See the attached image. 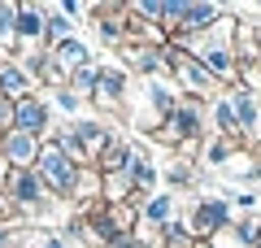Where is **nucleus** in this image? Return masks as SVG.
<instances>
[{
    "instance_id": "a878e982",
    "label": "nucleus",
    "mask_w": 261,
    "mask_h": 248,
    "mask_svg": "<svg viewBox=\"0 0 261 248\" xmlns=\"http://www.w3.org/2000/svg\"><path fill=\"white\" fill-rule=\"evenodd\" d=\"M53 101H57V109H65L70 118H79V109H83V101H79L70 87H61V92H53Z\"/></svg>"
},
{
    "instance_id": "bb28decb",
    "label": "nucleus",
    "mask_w": 261,
    "mask_h": 248,
    "mask_svg": "<svg viewBox=\"0 0 261 248\" xmlns=\"http://www.w3.org/2000/svg\"><path fill=\"white\" fill-rule=\"evenodd\" d=\"M240 87L252 96H261V65H248V70H240Z\"/></svg>"
},
{
    "instance_id": "4468645a",
    "label": "nucleus",
    "mask_w": 261,
    "mask_h": 248,
    "mask_svg": "<svg viewBox=\"0 0 261 248\" xmlns=\"http://www.w3.org/2000/svg\"><path fill=\"white\" fill-rule=\"evenodd\" d=\"M209 135L240 139V118H235V109H231V101H226V92H218L214 101H209Z\"/></svg>"
},
{
    "instance_id": "b1692460",
    "label": "nucleus",
    "mask_w": 261,
    "mask_h": 248,
    "mask_svg": "<svg viewBox=\"0 0 261 248\" xmlns=\"http://www.w3.org/2000/svg\"><path fill=\"white\" fill-rule=\"evenodd\" d=\"M196 179H200V170H196V161H187V157H178V161L166 170L170 187H196Z\"/></svg>"
},
{
    "instance_id": "7ed1b4c3",
    "label": "nucleus",
    "mask_w": 261,
    "mask_h": 248,
    "mask_svg": "<svg viewBox=\"0 0 261 248\" xmlns=\"http://www.w3.org/2000/svg\"><path fill=\"white\" fill-rule=\"evenodd\" d=\"M170 79H174L178 96H196V101H214V96L222 92V87L205 74V65L196 61L192 53H183V48H170Z\"/></svg>"
},
{
    "instance_id": "7c9ffc66",
    "label": "nucleus",
    "mask_w": 261,
    "mask_h": 248,
    "mask_svg": "<svg viewBox=\"0 0 261 248\" xmlns=\"http://www.w3.org/2000/svg\"><path fill=\"white\" fill-rule=\"evenodd\" d=\"M252 13H261V5H252Z\"/></svg>"
},
{
    "instance_id": "a211bd4d",
    "label": "nucleus",
    "mask_w": 261,
    "mask_h": 248,
    "mask_svg": "<svg viewBox=\"0 0 261 248\" xmlns=\"http://www.w3.org/2000/svg\"><path fill=\"white\" fill-rule=\"evenodd\" d=\"M44 13H48V5H22V9H18V48L44 39ZM39 48H44V44H39Z\"/></svg>"
},
{
    "instance_id": "5701e85b",
    "label": "nucleus",
    "mask_w": 261,
    "mask_h": 248,
    "mask_svg": "<svg viewBox=\"0 0 261 248\" xmlns=\"http://www.w3.org/2000/svg\"><path fill=\"white\" fill-rule=\"evenodd\" d=\"M96 79H100V65H83V70H74L70 74V92L79 96V101H92V92H96Z\"/></svg>"
},
{
    "instance_id": "f257e3e1",
    "label": "nucleus",
    "mask_w": 261,
    "mask_h": 248,
    "mask_svg": "<svg viewBox=\"0 0 261 248\" xmlns=\"http://www.w3.org/2000/svg\"><path fill=\"white\" fill-rule=\"evenodd\" d=\"M35 175H39V183H44V192L53 196V201H74V187H79L83 165L70 161V157L61 153V144H57V139H44V144H39Z\"/></svg>"
},
{
    "instance_id": "cd10ccee",
    "label": "nucleus",
    "mask_w": 261,
    "mask_h": 248,
    "mask_svg": "<svg viewBox=\"0 0 261 248\" xmlns=\"http://www.w3.org/2000/svg\"><path fill=\"white\" fill-rule=\"evenodd\" d=\"M109 248H152V244H148V239H140V235H113Z\"/></svg>"
},
{
    "instance_id": "423d86ee",
    "label": "nucleus",
    "mask_w": 261,
    "mask_h": 248,
    "mask_svg": "<svg viewBox=\"0 0 261 248\" xmlns=\"http://www.w3.org/2000/svg\"><path fill=\"white\" fill-rule=\"evenodd\" d=\"M13 131H27L35 139H48L53 135V105L44 101V92L27 96V101L13 105Z\"/></svg>"
},
{
    "instance_id": "6ab92c4d",
    "label": "nucleus",
    "mask_w": 261,
    "mask_h": 248,
    "mask_svg": "<svg viewBox=\"0 0 261 248\" xmlns=\"http://www.w3.org/2000/svg\"><path fill=\"white\" fill-rule=\"evenodd\" d=\"M74 35H79V22L74 18H65L61 9H48L44 13V39H39L44 53H48V48H57L61 39H74Z\"/></svg>"
},
{
    "instance_id": "412c9836",
    "label": "nucleus",
    "mask_w": 261,
    "mask_h": 248,
    "mask_svg": "<svg viewBox=\"0 0 261 248\" xmlns=\"http://www.w3.org/2000/svg\"><path fill=\"white\" fill-rule=\"evenodd\" d=\"M244 139H226V135H209L205 144H200V157H205V165H218V170H222V161L226 157L235 153V148H240Z\"/></svg>"
},
{
    "instance_id": "2f4dec72",
    "label": "nucleus",
    "mask_w": 261,
    "mask_h": 248,
    "mask_svg": "<svg viewBox=\"0 0 261 248\" xmlns=\"http://www.w3.org/2000/svg\"><path fill=\"white\" fill-rule=\"evenodd\" d=\"M257 35H261V27H257Z\"/></svg>"
},
{
    "instance_id": "f03ea898",
    "label": "nucleus",
    "mask_w": 261,
    "mask_h": 248,
    "mask_svg": "<svg viewBox=\"0 0 261 248\" xmlns=\"http://www.w3.org/2000/svg\"><path fill=\"white\" fill-rule=\"evenodd\" d=\"M126 96H130V74L122 61H105L100 65V79H96V92H92V109L105 113V118H122V109H126Z\"/></svg>"
},
{
    "instance_id": "f3484780",
    "label": "nucleus",
    "mask_w": 261,
    "mask_h": 248,
    "mask_svg": "<svg viewBox=\"0 0 261 248\" xmlns=\"http://www.w3.org/2000/svg\"><path fill=\"white\" fill-rule=\"evenodd\" d=\"M257 165H261V157L252 153L248 144H240V148L222 161V175H226V179H240V183H257Z\"/></svg>"
},
{
    "instance_id": "dca6fc26",
    "label": "nucleus",
    "mask_w": 261,
    "mask_h": 248,
    "mask_svg": "<svg viewBox=\"0 0 261 248\" xmlns=\"http://www.w3.org/2000/svg\"><path fill=\"white\" fill-rule=\"evenodd\" d=\"M48 57H53L65 74H74V70H83V65H92V48H87L79 35H74V39H61L57 48H48Z\"/></svg>"
},
{
    "instance_id": "ddd939ff",
    "label": "nucleus",
    "mask_w": 261,
    "mask_h": 248,
    "mask_svg": "<svg viewBox=\"0 0 261 248\" xmlns=\"http://www.w3.org/2000/svg\"><path fill=\"white\" fill-rule=\"evenodd\" d=\"M135 209H140V222L144 227H152V231H161L166 222H174V196H166V192H152L148 201H135Z\"/></svg>"
},
{
    "instance_id": "473e14b6",
    "label": "nucleus",
    "mask_w": 261,
    "mask_h": 248,
    "mask_svg": "<svg viewBox=\"0 0 261 248\" xmlns=\"http://www.w3.org/2000/svg\"><path fill=\"white\" fill-rule=\"evenodd\" d=\"M257 248H261V244H257Z\"/></svg>"
},
{
    "instance_id": "393cba45",
    "label": "nucleus",
    "mask_w": 261,
    "mask_h": 248,
    "mask_svg": "<svg viewBox=\"0 0 261 248\" xmlns=\"http://www.w3.org/2000/svg\"><path fill=\"white\" fill-rule=\"evenodd\" d=\"M205 248H248V244H244L240 227H226V231H218L214 239H205Z\"/></svg>"
},
{
    "instance_id": "aec40b11",
    "label": "nucleus",
    "mask_w": 261,
    "mask_h": 248,
    "mask_svg": "<svg viewBox=\"0 0 261 248\" xmlns=\"http://www.w3.org/2000/svg\"><path fill=\"white\" fill-rule=\"evenodd\" d=\"M130 179H135V192L148 201L152 187H157V165H152V157L144 153V144H135V157H130Z\"/></svg>"
},
{
    "instance_id": "1a4fd4ad",
    "label": "nucleus",
    "mask_w": 261,
    "mask_h": 248,
    "mask_svg": "<svg viewBox=\"0 0 261 248\" xmlns=\"http://www.w3.org/2000/svg\"><path fill=\"white\" fill-rule=\"evenodd\" d=\"M70 127H74V135H79V144H83V153H87L92 165L105 157V148L113 144V135H122L118 127H109V122H100V118H74Z\"/></svg>"
},
{
    "instance_id": "9d476101",
    "label": "nucleus",
    "mask_w": 261,
    "mask_h": 248,
    "mask_svg": "<svg viewBox=\"0 0 261 248\" xmlns=\"http://www.w3.org/2000/svg\"><path fill=\"white\" fill-rule=\"evenodd\" d=\"M222 13L226 9L214 5V0H183V18H178V27L170 31V35H205Z\"/></svg>"
},
{
    "instance_id": "20e7f679",
    "label": "nucleus",
    "mask_w": 261,
    "mask_h": 248,
    "mask_svg": "<svg viewBox=\"0 0 261 248\" xmlns=\"http://www.w3.org/2000/svg\"><path fill=\"white\" fill-rule=\"evenodd\" d=\"M235 209L231 201H218V196H200V201H192V213H187V231L196 235V244H205V239H214L218 231L235 227Z\"/></svg>"
},
{
    "instance_id": "c85d7f7f",
    "label": "nucleus",
    "mask_w": 261,
    "mask_h": 248,
    "mask_svg": "<svg viewBox=\"0 0 261 248\" xmlns=\"http://www.w3.org/2000/svg\"><path fill=\"white\" fill-rule=\"evenodd\" d=\"M5 131H13V101L0 96V135H5Z\"/></svg>"
},
{
    "instance_id": "c756f323",
    "label": "nucleus",
    "mask_w": 261,
    "mask_h": 248,
    "mask_svg": "<svg viewBox=\"0 0 261 248\" xmlns=\"http://www.w3.org/2000/svg\"><path fill=\"white\" fill-rule=\"evenodd\" d=\"M235 205L252 213V209H257V205H261V196H257V192H240V196H235Z\"/></svg>"
},
{
    "instance_id": "4be33fe9",
    "label": "nucleus",
    "mask_w": 261,
    "mask_h": 248,
    "mask_svg": "<svg viewBox=\"0 0 261 248\" xmlns=\"http://www.w3.org/2000/svg\"><path fill=\"white\" fill-rule=\"evenodd\" d=\"M157 244L161 248H196V235H192V231H187V222H166V227H161L157 231Z\"/></svg>"
},
{
    "instance_id": "9b49d317",
    "label": "nucleus",
    "mask_w": 261,
    "mask_h": 248,
    "mask_svg": "<svg viewBox=\"0 0 261 248\" xmlns=\"http://www.w3.org/2000/svg\"><path fill=\"white\" fill-rule=\"evenodd\" d=\"M0 96L5 101H27V96H35V79L27 74V65L18 61V57H0Z\"/></svg>"
},
{
    "instance_id": "f8f14e48",
    "label": "nucleus",
    "mask_w": 261,
    "mask_h": 248,
    "mask_svg": "<svg viewBox=\"0 0 261 248\" xmlns=\"http://www.w3.org/2000/svg\"><path fill=\"white\" fill-rule=\"evenodd\" d=\"M226 101H231L235 118H240V139L252 148V139H257V131H261V109H257V96H252V92H244V87H231V92H226Z\"/></svg>"
},
{
    "instance_id": "39448f33",
    "label": "nucleus",
    "mask_w": 261,
    "mask_h": 248,
    "mask_svg": "<svg viewBox=\"0 0 261 248\" xmlns=\"http://www.w3.org/2000/svg\"><path fill=\"white\" fill-rule=\"evenodd\" d=\"M126 74L140 79H170V44H122L118 48Z\"/></svg>"
},
{
    "instance_id": "6e6552de",
    "label": "nucleus",
    "mask_w": 261,
    "mask_h": 248,
    "mask_svg": "<svg viewBox=\"0 0 261 248\" xmlns=\"http://www.w3.org/2000/svg\"><path fill=\"white\" fill-rule=\"evenodd\" d=\"M39 144H44V139L27 135V131H5V135H0V161L9 165V170H35Z\"/></svg>"
},
{
    "instance_id": "2eb2a0df",
    "label": "nucleus",
    "mask_w": 261,
    "mask_h": 248,
    "mask_svg": "<svg viewBox=\"0 0 261 248\" xmlns=\"http://www.w3.org/2000/svg\"><path fill=\"white\" fill-rule=\"evenodd\" d=\"M235 61H240V70H248V65H261V35L257 27H248V22L240 18V27H235V44H231Z\"/></svg>"
},
{
    "instance_id": "0eeeda50",
    "label": "nucleus",
    "mask_w": 261,
    "mask_h": 248,
    "mask_svg": "<svg viewBox=\"0 0 261 248\" xmlns=\"http://www.w3.org/2000/svg\"><path fill=\"white\" fill-rule=\"evenodd\" d=\"M174 127L183 135V144H205L209 139V101H196V96H183L174 109Z\"/></svg>"
}]
</instances>
